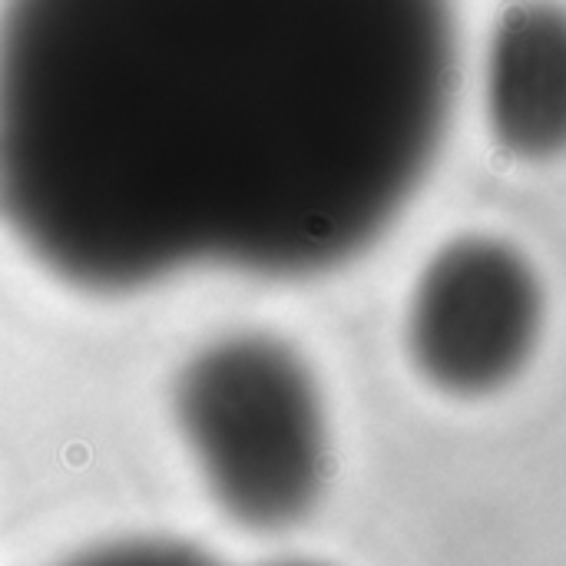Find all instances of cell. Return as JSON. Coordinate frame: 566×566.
Returning <instances> with one entry per match:
<instances>
[{
	"instance_id": "1",
	"label": "cell",
	"mask_w": 566,
	"mask_h": 566,
	"mask_svg": "<svg viewBox=\"0 0 566 566\" xmlns=\"http://www.w3.org/2000/svg\"><path fill=\"white\" fill-rule=\"evenodd\" d=\"M454 90L451 0H4L0 222L100 292L318 275L404 212Z\"/></svg>"
},
{
	"instance_id": "3",
	"label": "cell",
	"mask_w": 566,
	"mask_h": 566,
	"mask_svg": "<svg viewBox=\"0 0 566 566\" xmlns=\"http://www.w3.org/2000/svg\"><path fill=\"white\" fill-rule=\"evenodd\" d=\"M543 335V285L523 252L493 235L447 242L421 272L407 311L414 368L444 394L507 388Z\"/></svg>"
},
{
	"instance_id": "4",
	"label": "cell",
	"mask_w": 566,
	"mask_h": 566,
	"mask_svg": "<svg viewBox=\"0 0 566 566\" xmlns=\"http://www.w3.org/2000/svg\"><path fill=\"white\" fill-rule=\"evenodd\" d=\"M487 123L510 156L566 153V7L523 0L500 17L487 53Z\"/></svg>"
},
{
	"instance_id": "2",
	"label": "cell",
	"mask_w": 566,
	"mask_h": 566,
	"mask_svg": "<svg viewBox=\"0 0 566 566\" xmlns=\"http://www.w3.org/2000/svg\"><path fill=\"white\" fill-rule=\"evenodd\" d=\"M176 417L232 520L282 530L321 497L325 407L308 365L285 341L235 335L199 351L176 384Z\"/></svg>"
}]
</instances>
